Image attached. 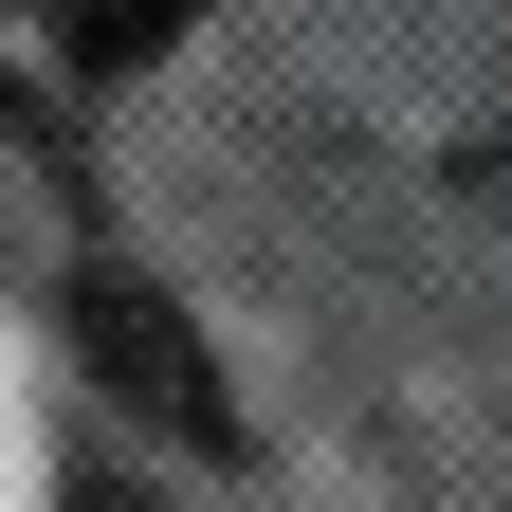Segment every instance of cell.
<instances>
[{"label": "cell", "instance_id": "cell-1", "mask_svg": "<svg viewBox=\"0 0 512 512\" xmlns=\"http://www.w3.org/2000/svg\"><path fill=\"white\" fill-rule=\"evenodd\" d=\"M55 311H74V366H92V384H110L147 439H238V403H220V348L183 330L147 275H74Z\"/></svg>", "mask_w": 512, "mask_h": 512}, {"label": "cell", "instance_id": "cell-2", "mask_svg": "<svg viewBox=\"0 0 512 512\" xmlns=\"http://www.w3.org/2000/svg\"><path fill=\"white\" fill-rule=\"evenodd\" d=\"M202 19V0H55V37H74V74H147V55Z\"/></svg>", "mask_w": 512, "mask_h": 512}, {"label": "cell", "instance_id": "cell-3", "mask_svg": "<svg viewBox=\"0 0 512 512\" xmlns=\"http://www.w3.org/2000/svg\"><path fill=\"white\" fill-rule=\"evenodd\" d=\"M74 512H147V494H128V476H92V494H74Z\"/></svg>", "mask_w": 512, "mask_h": 512}]
</instances>
